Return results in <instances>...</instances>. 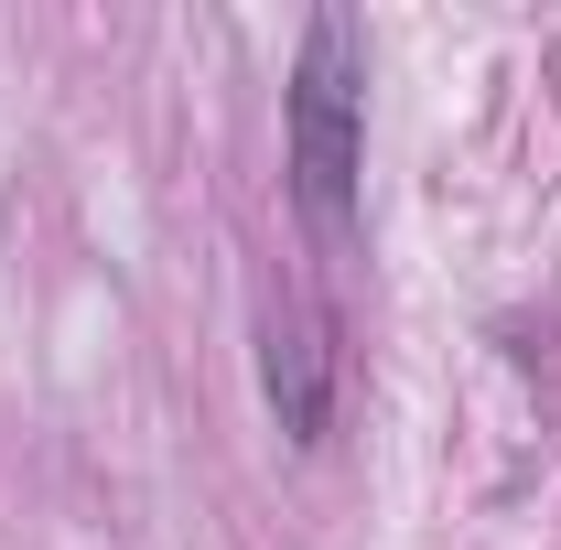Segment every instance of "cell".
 I'll return each mask as SVG.
<instances>
[{"mask_svg": "<svg viewBox=\"0 0 561 550\" xmlns=\"http://www.w3.org/2000/svg\"><path fill=\"white\" fill-rule=\"evenodd\" d=\"M260 389H271V421L291 443H324V421H335V345H324V324L302 302L260 313Z\"/></svg>", "mask_w": 561, "mask_h": 550, "instance_id": "2", "label": "cell"}, {"mask_svg": "<svg viewBox=\"0 0 561 550\" xmlns=\"http://www.w3.org/2000/svg\"><path fill=\"white\" fill-rule=\"evenodd\" d=\"M280 130H291V206L313 238H356V184H367V22L313 11L302 55L280 87Z\"/></svg>", "mask_w": 561, "mask_h": 550, "instance_id": "1", "label": "cell"}]
</instances>
